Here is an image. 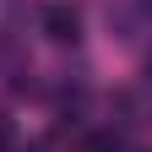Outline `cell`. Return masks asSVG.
I'll list each match as a JSON object with an SVG mask.
<instances>
[{
	"mask_svg": "<svg viewBox=\"0 0 152 152\" xmlns=\"http://www.w3.org/2000/svg\"><path fill=\"white\" fill-rule=\"evenodd\" d=\"M44 27H49V38H76L82 22H76L71 6H49V11H44Z\"/></svg>",
	"mask_w": 152,
	"mask_h": 152,
	"instance_id": "6da1fadb",
	"label": "cell"
},
{
	"mask_svg": "<svg viewBox=\"0 0 152 152\" xmlns=\"http://www.w3.org/2000/svg\"><path fill=\"white\" fill-rule=\"evenodd\" d=\"M147 6H152V0H147Z\"/></svg>",
	"mask_w": 152,
	"mask_h": 152,
	"instance_id": "7a4b0ae2",
	"label": "cell"
}]
</instances>
